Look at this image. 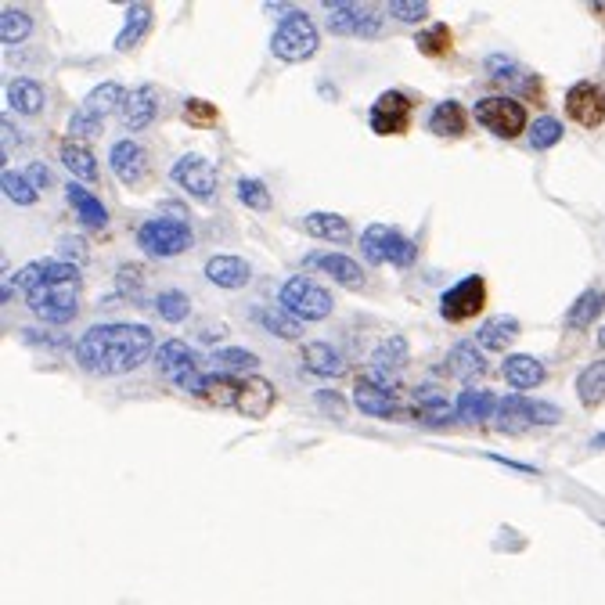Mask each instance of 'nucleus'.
<instances>
[{
    "label": "nucleus",
    "mask_w": 605,
    "mask_h": 605,
    "mask_svg": "<svg viewBox=\"0 0 605 605\" xmlns=\"http://www.w3.org/2000/svg\"><path fill=\"white\" fill-rule=\"evenodd\" d=\"M152 29V4H130L127 8V26L116 37V51H134Z\"/></svg>",
    "instance_id": "nucleus-29"
},
{
    "label": "nucleus",
    "mask_w": 605,
    "mask_h": 605,
    "mask_svg": "<svg viewBox=\"0 0 605 605\" xmlns=\"http://www.w3.org/2000/svg\"><path fill=\"white\" fill-rule=\"evenodd\" d=\"M523 407H526V418L530 425H559L562 422V411L548 400H526L523 397Z\"/></svg>",
    "instance_id": "nucleus-47"
},
{
    "label": "nucleus",
    "mask_w": 605,
    "mask_h": 605,
    "mask_svg": "<svg viewBox=\"0 0 605 605\" xmlns=\"http://www.w3.org/2000/svg\"><path fill=\"white\" fill-rule=\"evenodd\" d=\"M303 364H307V371H314L317 379H335L346 371L343 353L332 343H307L303 346Z\"/></svg>",
    "instance_id": "nucleus-24"
},
{
    "label": "nucleus",
    "mask_w": 605,
    "mask_h": 605,
    "mask_svg": "<svg viewBox=\"0 0 605 605\" xmlns=\"http://www.w3.org/2000/svg\"><path fill=\"white\" fill-rule=\"evenodd\" d=\"M317 44H321V33H317V26L310 22L307 11H289L271 37V51L281 62H292V65L307 62L317 51Z\"/></svg>",
    "instance_id": "nucleus-4"
},
{
    "label": "nucleus",
    "mask_w": 605,
    "mask_h": 605,
    "mask_svg": "<svg viewBox=\"0 0 605 605\" xmlns=\"http://www.w3.org/2000/svg\"><path fill=\"white\" fill-rule=\"evenodd\" d=\"M425 4L422 0H389V15L400 22H422L425 19Z\"/></svg>",
    "instance_id": "nucleus-48"
},
{
    "label": "nucleus",
    "mask_w": 605,
    "mask_h": 605,
    "mask_svg": "<svg viewBox=\"0 0 605 605\" xmlns=\"http://www.w3.org/2000/svg\"><path fill=\"white\" fill-rule=\"evenodd\" d=\"M155 368H159V375H166V379L195 393V397H206L209 375H202L195 350L188 343H181V339H166L163 346H155Z\"/></svg>",
    "instance_id": "nucleus-3"
},
{
    "label": "nucleus",
    "mask_w": 605,
    "mask_h": 605,
    "mask_svg": "<svg viewBox=\"0 0 605 605\" xmlns=\"http://www.w3.org/2000/svg\"><path fill=\"white\" fill-rule=\"evenodd\" d=\"M8 101H11V109L22 112V116H37V112L44 109V87H40L37 80L19 76V80L8 83Z\"/></svg>",
    "instance_id": "nucleus-32"
},
{
    "label": "nucleus",
    "mask_w": 605,
    "mask_h": 605,
    "mask_svg": "<svg viewBox=\"0 0 605 605\" xmlns=\"http://www.w3.org/2000/svg\"><path fill=\"white\" fill-rule=\"evenodd\" d=\"M530 418H526V407H523V397H505L501 407H497V429L501 433H523Z\"/></svg>",
    "instance_id": "nucleus-41"
},
{
    "label": "nucleus",
    "mask_w": 605,
    "mask_h": 605,
    "mask_svg": "<svg viewBox=\"0 0 605 605\" xmlns=\"http://www.w3.org/2000/svg\"><path fill=\"white\" fill-rule=\"evenodd\" d=\"M415 44L422 47L425 55H443V51H447V44H451V29L443 26V22H436L433 29H422V33H418Z\"/></svg>",
    "instance_id": "nucleus-46"
},
{
    "label": "nucleus",
    "mask_w": 605,
    "mask_h": 605,
    "mask_svg": "<svg viewBox=\"0 0 605 605\" xmlns=\"http://www.w3.org/2000/svg\"><path fill=\"white\" fill-rule=\"evenodd\" d=\"M591 447H595V451H605V433H595V436H591Z\"/></svg>",
    "instance_id": "nucleus-55"
},
{
    "label": "nucleus",
    "mask_w": 605,
    "mask_h": 605,
    "mask_svg": "<svg viewBox=\"0 0 605 605\" xmlns=\"http://www.w3.org/2000/svg\"><path fill=\"white\" fill-rule=\"evenodd\" d=\"M51 281H80V271H76L69 260H33L8 278V285H4V303H8L15 289L29 296V292L44 289V285H51Z\"/></svg>",
    "instance_id": "nucleus-12"
},
{
    "label": "nucleus",
    "mask_w": 605,
    "mask_h": 605,
    "mask_svg": "<svg viewBox=\"0 0 605 605\" xmlns=\"http://www.w3.org/2000/svg\"><path fill=\"white\" fill-rule=\"evenodd\" d=\"M483 307H487V281L479 278V274L461 278L458 285H451V289L440 296V314L443 321H451V325L469 321V317H476Z\"/></svg>",
    "instance_id": "nucleus-13"
},
{
    "label": "nucleus",
    "mask_w": 605,
    "mask_h": 605,
    "mask_svg": "<svg viewBox=\"0 0 605 605\" xmlns=\"http://www.w3.org/2000/svg\"><path fill=\"white\" fill-rule=\"evenodd\" d=\"M29 33H33V19H29L26 11L4 8V15H0V40L4 44H22V40H29Z\"/></svg>",
    "instance_id": "nucleus-38"
},
{
    "label": "nucleus",
    "mask_w": 605,
    "mask_h": 605,
    "mask_svg": "<svg viewBox=\"0 0 605 605\" xmlns=\"http://www.w3.org/2000/svg\"><path fill=\"white\" fill-rule=\"evenodd\" d=\"M22 339H26V343H47V346H65V339H58V335H40V332H22Z\"/></svg>",
    "instance_id": "nucleus-52"
},
{
    "label": "nucleus",
    "mask_w": 605,
    "mask_h": 605,
    "mask_svg": "<svg viewBox=\"0 0 605 605\" xmlns=\"http://www.w3.org/2000/svg\"><path fill=\"white\" fill-rule=\"evenodd\" d=\"M303 227H307L314 238H325V242H350V224H346V217H335V213H310L307 220H303Z\"/></svg>",
    "instance_id": "nucleus-34"
},
{
    "label": "nucleus",
    "mask_w": 605,
    "mask_h": 605,
    "mask_svg": "<svg viewBox=\"0 0 605 605\" xmlns=\"http://www.w3.org/2000/svg\"><path fill=\"white\" fill-rule=\"evenodd\" d=\"M159 112V94L152 87H137L127 94V105H123V127L127 130H145L148 123Z\"/></svg>",
    "instance_id": "nucleus-23"
},
{
    "label": "nucleus",
    "mask_w": 605,
    "mask_h": 605,
    "mask_svg": "<svg viewBox=\"0 0 605 605\" xmlns=\"http://www.w3.org/2000/svg\"><path fill=\"white\" fill-rule=\"evenodd\" d=\"M465 127H469V116H465V109H461V101L447 98L429 112V130H433L436 137H461L465 134Z\"/></svg>",
    "instance_id": "nucleus-27"
},
{
    "label": "nucleus",
    "mask_w": 605,
    "mask_h": 605,
    "mask_svg": "<svg viewBox=\"0 0 605 605\" xmlns=\"http://www.w3.org/2000/svg\"><path fill=\"white\" fill-rule=\"evenodd\" d=\"M65 199H69V206L76 209V217L83 220V227H94V231H98V227H109V209L101 206L83 184H76V181L65 184Z\"/></svg>",
    "instance_id": "nucleus-22"
},
{
    "label": "nucleus",
    "mask_w": 605,
    "mask_h": 605,
    "mask_svg": "<svg viewBox=\"0 0 605 605\" xmlns=\"http://www.w3.org/2000/svg\"><path fill=\"white\" fill-rule=\"evenodd\" d=\"M490 461H497V465H505V469H515V472H537L533 465H523V461H508V458H501V454H490Z\"/></svg>",
    "instance_id": "nucleus-53"
},
{
    "label": "nucleus",
    "mask_w": 605,
    "mask_h": 605,
    "mask_svg": "<svg viewBox=\"0 0 605 605\" xmlns=\"http://www.w3.org/2000/svg\"><path fill=\"white\" fill-rule=\"evenodd\" d=\"M281 307L289 310L292 317H299V321H325L332 314V292L325 285L296 274V278L281 285Z\"/></svg>",
    "instance_id": "nucleus-6"
},
{
    "label": "nucleus",
    "mask_w": 605,
    "mask_h": 605,
    "mask_svg": "<svg viewBox=\"0 0 605 605\" xmlns=\"http://www.w3.org/2000/svg\"><path fill=\"white\" fill-rule=\"evenodd\" d=\"M472 116H476L479 127H487L490 134H494V137H505V141H512V137H519V134L526 130V109H523V101L508 98V94H494V98L476 101Z\"/></svg>",
    "instance_id": "nucleus-9"
},
{
    "label": "nucleus",
    "mask_w": 605,
    "mask_h": 605,
    "mask_svg": "<svg viewBox=\"0 0 605 605\" xmlns=\"http://www.w3.org/2000/svg\"><path fill=\"white\" fill-rule=\"evenodd\" d=\"M256 317L263 321V328H267V332L281 335V339H299V335H303V321H299V317H292L289 310L260 307V310H256Z\"/></svg>",
    "instance_id": "nucleus-37"
},
{
    "label": "nucleus",
    "mask_w": 605,
    "mask_h": 605,
    "mask_svg": "<svg viewBox=\"0 0 605 605\" xmlns=\"http://www.w3.org/2000/svg\"><path fill=\"white\" fill-rule=\"evenodd\" d=\"M501 375H505V382L515 393H526V389L544 382V364L537 357H530V353H512L505 361V368H501Z\"/></svg>",
    "instance_id": "nucleus-20"
},
{
    "label": "nucleus",
    "mask_w": 605,
    "mask_h": 605,
    "mask_svg": "<svg viewBox=\"0 0 605 605\" xmlns=\"http://www.w3.org/2000/svg\"><path fill=\"white\" fill-rule=\"evenodd\" d=\"M26 303L44 325H65L80 310V281H51L44 289L29 292Z\"/></svg>",
    "instance_id": "nucleus-8"
},
{
    "label": "nucleus",
    "mask_w": 605,
    "mask_h": 605,
    "mask_svg": "<svg viewBox=\"0 0 605 605\" xmlns=\"http://www.w3.org/2000/svg\"><path fill=\"white\" fill-rule=\"evenodd\" d=\"M418 415H422V422H429V425H447L451 418H458V407H451V400L436 397V393H425Z\"/></svg>",
    "instance_id": "nucleus-44"
},
{
    "label": "nucleus",
    "mask_w": 605,
    "mask_h": 605,
    "mask_svg": "<svg viewBox=\"0 0 605 605\" xmlns=\"http://www.w3.org/2000/svg\"><path fill=\"white\" fill-rule=\"evenodd\" d=\"M566 116L580 127H598L605 119V94L595 80H580L566 91Z\"/></svg>",
    "instance_id": "nucleus-14"
},
{
    "label": "nucleus",
    "mask_w": 605,
    "mask_h": 605,
    "mask_svg": "<svg viewBox=\"0 0 605 605\" xmlns=\"http://www.w3.org/2000/svg\"><path fill=\"white\" fill-rule=\"evenodd\" d=\"M515 335H519V321L515 317H490V321H483L476 332V343L483 346V350H508V346L515 343Z\"/></svg>",
    "instance_id": "nucleus-28"
},
{
    "label": "nucleus",
    "mask_w": 605,
    "mask_h": 605,
    "mask_svg": "<svg viewBox=\"0 0 605 605\" xmlns=\"http://www.w3.org/2000/svg\"><path fill=\"white\" fill-rule=\"evenodd\" d=\"M368 119L375 134H400L407 127V119H411V98L404 91H386L371 105Z\"/></svg>",
    "instance_id": "nucleus-16"
},
{
    "label": "nucleus",
    "mask_w": 605,
    "mask_h": 605,
    "mask_svg": "<svg viewBox=\"0 0 605 605\" xmlns=\"http://www.w3.org/2000/svg\"><path fill=\"white\" fill-rule=\"evenodd\" d=\"M353 400H357V407H361L364 415H371V418H393V415H397V400L389 397V389L375 386L371 379H357Z\"/></svg>",
    "instance_id": "nucleus-25"
},
{
    "label": "nucleus",
    "mask_w": 605,
    "mask_h": 605,
    "mask_svg": "<svg viewBox=\"0 0 605 605\" xmlns=\"http://www.w3.org/2000/svg\"><path fill=\"white\" fill-rule=\"evenodd\" d=\"M328 29L339 37H382V15L371 4H353V0H328Z\"/></svg>",
    "instance_id": "nucleus-11"
},
{
    "label": "nucleus",
    "mask_w": 605,
    "mask_h": 605,
    "mask_svg": "<svg viewBox=\"0 0 605 605\" xmlns=\"http://www.w3.org/2000/svg\"><path fill=\"white\" fill-rule=\"evenodd\" d=\"M479 343H454L451 346V357H447V364H451V371L458 375L461 382H472V379H483L487 375V364H483V357H479L476 350Z\"/></svg>",
    "instance_id": "nucleus-30"
},
{
    "label": "nucleus",
    "mask_w": 605,
    "mask_h": 605,
    "mask_svg": "<svg viewBox=\"0 0 605 605\" xmlns=\"http://www.w3.org/2000/svg\"><path fill=\"white\" fill-rule=\"evenodd\" d=\"M137 245L148 256H181L191 249V227L177 217H155L137 227Z\"/></svg>",
    "instance_id": "nucleus-10"
},
{
    "label": "nucleus",
    "mask_w": 605,
    "mask_h": 605,
    "mask_svg": "<svg viewBox=\"0 0 605 605\" xmlns=\"http://www.w3.org/2000/svg\"><path fill=\"white\" fill-rule=\"evenodd\" d=\"M307 263L317 267L321 274H328L332 281H339V285H364L361 263H353L350 256L343 253H310Z\"/></svg>",
    "instance_id": "nucleus-21"
},
{
    "label": "nucleus",
    "mask_w": 605,
    "mask_h": 605,
    "mask_svg": "<svg viewBox=\"0 0 605 605\" xmlns=\"http://www.w3.org/2000/svg\"><path fill=\"white\" fill-rule=\"evenodd\" d=\"M235 191H238V202L249 206V209H256V213L271 209V191L263 188V181H256V177H238Z\"/></svg>",
    "instance_id": "nucleus-43"
},
{
    "label": "nucleus",
    "mask_w": 605,
    "mask_h": 605,
    "mask_svg": "<svg viewBox=\"0 0 605 605\" xmlns=\"http://www.w3.org/2000/svg\"><path fill=\"white\" fill-rule=\"evenodd\" d=\"M109 166L123 184H141L145 181V173H148V155L137 141H127V137H123V141L112 145Z\"/></svg>",
    "instance_id": "nucleus-18"
},
{
    "label": "nucleus",
    "mask_w": 605,
    "mask_h": 605,
    "mask_svg": "<svg viewBox=\"0 0 605 605\" xmlns=\"http://www.w3.org/2000/svg\"><path fill=\"white\" fill-rule=\"evenodd\" d=\"M22 173H26L29 184H33L37 191H44V188H51V184H55V173H51V166H47V163H29Z\"/></svg>",
    "instance_id": "nucleus-49"
},
{
    "label": "nucleus",
    "mask_w": 605,
    "mask_h": 605,
    "mask_svg": "<svg viewBox=\"0 0 605 605\" xmlns=\"http://www.w3.org/2000/svg\"><path fill=\"white\" fill-rule=\"evenodd\" d=\"M577 397H580V404H587V407L602 404V400H605V361L587 364V368L580 371Z\"/></svg>",
    "instance_id": "nucleus-35"
},
{
    "label": "nucleus",
    "mask_w": 605,
    "mask_h": 605,
    "mask_svg": "<svg viewBox=\"0 0 605 605\" xmlns=\"http://www.w3.org/2000/svg\"><path fill=\"white\" fill-rule=\"evenodd\" d=\"M170 177L173 184H181L195 199H209V195L217 191V170H213V163L202 159V155H181V159L173 163Z\"/></svg>",
    "instance_id": "nucleus-15"
},
{
    "label": "nucleus",
    "mask_w": 605,
    "mask_h": 605,
    "mask_svg": "<svg viewBox=\"0 0 605 605\" xmlns=\"http://www.w3.org/2000/svg\"><path fill=\"white\" fill-rule=\"evenodd\" d=\"M562 141V123L551 116H541L530 123V148H537V152H548V148H555Z\"/></svg>",
    "instance_id": "nucleus-42"
},
{
    "label": "nucleus",
    "mask_w": 605,
    "mask_h": 605,
    "mask_svg": "<svg viewBox=\"0 0 605 605\" xmlns=\"http://www.w3.org/2000/svg\"><path fill=\"white\" fill-rule=\"evenodd\" d=\"M119 105H127V91H123L119 83H98V87L83 98L80 109L73 112V119H69V134L94 137L101 130V119L112 116Z\"/></svg>",
    "instance_id": "nucleus-5"
},
{
    "label": "nucleus",
    "mask_w": 605,
    "mask_h": 605,
    "mask_svg": "<svg viewBox=\"0 0 605 605\" xmlns=\"http://www.w3.org/2000/svg\"><path fill=\"white\" fill-rule=\"evenodd\" d=\"M62 253L69 256V263H73V267L87 263V245H83V238H62Z\"/></svg>",
    "instance_id": "nucleus-51"
},
{
    "label": "nucleus",
    "mask_w": 605,
    "mask_h": 605,
    "mask_svg": "<svg viewBox=\"0 0 605 605\" xmlns=\"http://www.w3.org/2000/svg\"><path fill=\"white\" fill-rule=\"evenodd\" d=\"M155 353L148 325H94L76 343V361L94 375H127Z\"/></svg>",
    "instance_id": "nucleus-1"
},
{
    "label": "nucleus",
    "mask_w": 605,
    "mask_h": 605,
    "mask_svg": "<svg viewBox=\"0 0 605 605\" xmlns=\"http://www.w3.org/2000/svg\"><path fill=\"white\" fill-rule=\"evenodd\" d=\"M217 119H220L217 105H209V101H202V98L184 101V123H188V127H213Z\"/></svg>",
    "instance_id": "nucleus-45"
},
{
    "label": "nucleus",
    "mask_w": 605,
    "mask_h": 605,
    "mask_svg": "<svg viewBox=\"0 0 605 605\" xmlns=\"http://www.w3.org/2000/svg\"><path fill=\"white\" fill-rule=\"evenodd\" d=\"M314 404H321L328 411V415H346V400L339 397V393H332V389H317L314 393Z\"/></svg>",
    "instance_id": "nucleus-50"
},
{
    "label": "nucleus",
    "mask_w": 605,
    "mask_h": 605,
    "mask_svg": "<svg viewBox=\"0 0 605 605\" xmlns=\"http://www.w3.org/2000/svg\"><path fill=\"white\" fill-rule=\"evenodd\" d=\"M62 163H65V170L73 173L76 181H87V184L98 181V163H94L91 148L83 145V141H65V145H62Z\"/></svg>",
    "instance_id": "nucleus-33"
},
{
    "label": "nucleus",
    "mask_w": 605,
    "mask_h": 605,
    "mask_svg": "<svg viewBox=\"0 0 605 605\" xmlns=\"http://www.w3.org/2000/svg\"><path fill=\"white\" fill-rule=\"evenodd\" d=\"M0 127H4V155L15 148V127H11V119H0Z\"/></svg>",
    "instance_id": "nucleus-54"
},
{
    "label": "nucleus",
    "mask_w": 605,
    "mask_h": 605,
    "mask_svg": "<svg viewBox=\"0 0 605 605\" xmlns=\"http://www.w3.org/2000/svg\"><path fill=\"white\" fill-rule=\"evenodd\" d=\"M206 397L220 400V404L227 400V404H235L242 415L263 418L274 407V400H278V389L271 386V379H263V375H249V379H213V375H209Z\"/></svg>",
    "instance_id": "nucleus-2"
},
{
    "label": "nucleus",
    "mask_w": 605,
    "mask_h": 605,
    "mask_svg": "<svg viewBox=\"0 0 605 605\" xmlns=\"http://www.w3.org/2000/svg\"><path fill=\"white\" fill-rule=\"evenodd\" d=\"M602 310H605V292L602 289H587V292H580L577 303L566 310V325L580 332V328L595 325L598 317H602Z\"/></svg>",
    "instance_id": "nucleus-31"
},
{
    "label": "nucleus",
    "mask_w": 605,
    "mask_h": 605,
    "mask_svg": "<svg viewBox=\"0 0 605 605\" xmlns=\"http://www.w3.org/2000/svg\"><path fill=\"white\" fill-rule=\"evenodd\" d=\"M361 253L368 263H393V267H411L418 260V245L407 242L397 227L371 224L361 238Z\"/></svg>",
    "instance_id": "nucleus-7"
},
{
    "label": "nucleus",
    "mask_w": 605,
    "mask_h": 605,
    "mask_svg": "<svg viewBox=\"0 0 605 605\" xmlns=\"http://www.w3.org/2000/svg\"><path fill=\"white\" fill-rule=\"evenodd\" d=\"M458 418L461 422H469V425H479V422H490V418L497 415V400H494V393L490 389H465L458 397Z\"/></svg>",
    "instance_id": "nucleus-26"
},
{
    "label": "nucleus",
    "mask_w": 605,
    "mask_h": 605,
    "mask_svg": "<svg viewBox=\"0 0 605 605\" xmlns=\"http://www.w3.org/2000/svg\"><path fill=\"white\" fill-rule=\"evenodd\" d=\"M155 307H159L163 321H170V325H181V321H188V314H191V299L184 296L181 289H166V292H159Z\"/></svg>",
    "instance_id": "nucleus-40"
},
{
    "label": "nucleus",
    "mask_w": 605,
    "mask_h": 605,
    "mask_svg": "<svg viewBox=\"0 0 605 605\" xmlns=\"http://www.w3.org/2000/svg\"><path fill=\"white\" fill-rule=\"evenodd\" d=\"M598 346H602V350H605V325L598 328Z\"/></svg>",
    "instance_id": "nucleus-56"
},
{
    "label": "nucleus",
    "mask_w": 605,
    "mask_h": 605,
    "mask_svg": "<svg viewBox=\"0 0 605 605\" xmlns=\"http://www.w3.org/2000/svg\"><path fill=\"white\" fill-rule=\"evenodd\" d=\"M206 278L213 281V285H220V289H242V285H249V278H253V267L235 253H220L206 263Z\"/></svg>",
    "instance_id": "nucleus-19"
},
{
    "label": "nucleus",
    "mask_w": 605,
    "mask_h": 605,
    "mask_svg": "<svg viewBox=\"0 0 605 605\" xmlns=\"http://www.w3.org/2000/svg\"><path fill=\"white\" fill-rule=\"evenodd\" d=\"M0 184H4V195H8V202H15V206H37V188L29 184L26 173L4 170Z\"/></svg>",
    "instance_id": "nucleus-39"
},
{
    "label": "nucleus",
    "mask_w": 605,
    "mask_h": 605,
    "mask_svg": "<svg viewBox=\"0 0 605 605\" xmlns=\"http://www.w3.org/2000/svg\"><path fill=\"white\" fill-rule=\"evenodd\" d=\"M404 368H407V339L404 335H393V339H386L379 350L371 353V375L368 379L375 382V386L386 389L389 382H397V375Z\"/></svg>",
    "instance_id": "nucleus-17"
},
{
    "label": "nucleus",
    "mask_w": 605,
    "mask_h": 605,
    "mask_svg": "<svg viewBox=\"0 0 605 605\" xmlns=\"http://www.w3.org/2000/svg\"><path fill=\"white\" fill-rule=\"evenodd\" d=\"M209 364L217 371H227V375H235V371H253L260 364V357L242 346H220V350L209 353Z\"/></svg>",
    "instance_id": "nucleus-36"
}]
</instances>
